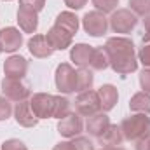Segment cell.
Returning a JSON list of instances; mask_svg holds the SVG:
<instances>
[{
  "label": "cell",
  "instance_id": "cell-22",
  "mask_svg": "<svg viewBox=\"0 0 150 150\" xmlns=\"http://www.w3.org/2000/svg\"><path fill=\"white\" fill-rule=\"evenodd\" d=\"M89 67H91L93 70H96V72L105 70V68L110 67L108 54H107L105 47H96V49L93 51V56H91V63H89Z\"/></svg>",
  "mask_w": 150,
  "mask_h": 150
},
{
  "label": "cell",
  "instance_id": "cell-17",
  "mask_svg": "<svg viewBox=\"0 0 150 150\" xmlns=\"http://www.w3.org/2000/svg\"><path fill=\"white\" fill-rule=\"evenodd\" d=\"M94 47L87 45V44H75L70 51V59L74 61L79 68H87L91 63V56H93Z\"/></svg>",
  "mask_w": 150,
  "mask_h": 150
},
{
  "label": "cell",
  "instance_id": "cell-20",
  "mask_svg": "<svg viewBox=\"0 0 150 150\" xmlns=\"http://www.w3.org/2000/svg\"><path fill=\"white\" fill-rule=\"evenodd\" d=\"M100 143L103 147H119L122 142H124V136H122V131H120V126L117 124H110L108 129L98 138Z\"/></svg>",
  "mask_w": 150,
  "mask_h": 150
},
{
  "label": "cell",
  "instance_id": "cell-23",
  "mask_svg": "<svg viewBox=\"0 0 150 150\" xmlns=\"http://www.w3.org/2000/svg\"><path fill=\"white\" fill-rule=\"evenodd\" d=\"M93 84H94V75L89 68H79L77 70V93H84V91H89L93 89Z\"/></svg>",
  "mask_w": 150,
  "mask_h": 150
},
{
  "label": "cell",
  "instance_id": "cell-25",
  "mask_svg": "<svg viewBox=\"0 0 150 150\" xmlns=\"http://www.w3.org/2000/svg\"><path fill=\"white\" fill-rule=\"evenodd\" d=\"M129 11L136 16H147L150 14V0H129Z\"/></svg>",
  "mask_w": 150,
  "mask_h": 150
},
{
  "label": "cell",
  "instance_id": "cell-31",
  "mask_svg": "<svg viewBox=\"0 0 150 150\" xmlns=\"http://www.w3.org/2000/svg\"><path fill=\"white\" fill-rule=\"evenodd\" d=\"M138 61H142V65L145 68H150V42L143 44V47L138 52Z\"/></svg>",
  "mask_w": 150,
  "mask_h": 150
},
{
  "label": "cell",
  "instance_id": "cell-18",
  "mask_svg": "<svg viewBox=\"0 0 150 150\" xmlns=\"http://www.w3.org/2000/svg\"><path fill=\"white\" fill-rule=\"evenodd\" d=\"M98 96H100V101H101V110L108 112L112 110L113 107L117 105V100H119V93H117V87L112 84H105L98 89Z\"/></svg>",
  "mask_w": 150,
  "mask_h": 150
},
{
  "label": "cell",
  "instance_id": "cell-2",
  "mask_svg": "<svg viewBox=\"0 0 150 150\" xmlns=\"http://www.w3.org/2000/svg\"><path fill=\"white\" fill-rule=\"evenodd\" d=\"M120 131L124 140L140 142L150 136V117L147 113H134L120 122Z\"/></svg>",
  "mask_w": 150,
  "mask_h": 150
},
{
  "label": "cell",
  "instance_id": "cell-37",
  "mask_svg": "<svg viewBox=\"0 0 150 150\" xmlns=\"http://www.w3.org/2000/svg\"><path fill=\"white\" fill-rule=\"evenodd\" d=\"M101 150H126V149H122V147H103Z\"/></svg>",
  "mask_w": 150,
  "mask_h": 150
},
{
  "label": "cell",
  "instance_id": "cell-38",
  "mask_svg": "<svg viewBox=\"0 0 150 150\" xmlns=\"http://www.w3.org/2000/svg\"><path fill=\"white\" fill-rule=\"evenodd\" d=\"M0 52H2V49H0Z\"/></svg>",
  "mask_w": 150,
  "mask_h": 150
},
{
  "label": "cell",
  "instance_id": "cell-1",
  "mask_svg": "<svg viewBox=\"0 0 150 150\" xmlns=\"http://www.w3.org/2000/svg\"><path fill=\"white\" fill-rule=\"evenodd\" d=\"M107 54H108V61L110 67L115 74L119 75H127L136 72L138 68V58L134 52V44L133 40L127 37H112L107 40V44L103 45Z\"/></svg>",
  "mask_w": 150,
  "mask_h": 150
},
{
  "label": "cell",
  "instance_id": "cell-13",
  "mask_svg": "<svg viewBox=\"0 0 150 150\" xmlns=\"http://www.w3.org/2000/svg\"><path fill=\"white\" fill-rule=\"evenodd\" d=\"M112 122H110V117L107 115V113H94V115H91V117H87V122H86V131L91 134V136H94V138H100L107 129H108V126H110Z\"/></svg>",
  "mask_w": 150,
  "mask_h": 150
},
{
  "label": "cell",
  "instance_id": "cell-30",
  "mask_svg": "<svg viewBox=\"0 0 150 150\" xmlns=\"http://www.w3.org/2000/svg\"><path fill=\"white\" fill-rule=\"evenodd\" d=\"M0 150H28V149H26V145H25L21 140L11 138V140H7V142L2 143V149Z\"/></svg>",
  "mask_w": 150,
  "mask_h": 150
},
{
  "label": "cell",
  "instance_id": "cell-7",
  "mask_svg": "<svg viewBox=\"0 0 150 150\" xmlns=\"http://www.w3.org/2000/svg\"><path fill=\"white\" fill-rule=\"evenodd\" d=\"M2 91H4L5 98H9L11 101H16V103L28 100L32 94L30 87L21 79H11V77H5L2 80Z\"/></svg>",
  "mask_w": 150,
  "mask_h": 150
},
{
  "label": "cell",
  "instance_id": "cell-8",
  "mask_svg": "<svg viewBox=\"0 0 150 150\" xmlns=\"http://www.w3.org/2000/svg\"><path fill=\"white\" fill-rule=\"evenodd\" d=\"M84 124H82V117L77 112H70L67 117L59 119L58 122V133L65 138H75L82 133Z\"/></svg>",
  "mask_w": 150,
  "mask_h": 150
},
{
  "label": "cell",
  "instance_id": "cell-35",
  "mask_svg": "<svg viewBox=\"0 0 150 150\" xmlns=\"http://www.w3.org/2000/svg\"><path fill=\"white\" fill-rule=\"evenodd\" d=\"M52 150H77L74 145V142H59Z\"/></svg>",
  "mask_w": 150,
  "mask_h": 150
},
{
  "label": "cell",
  "instance_id": "cell-26",
  "mask_svg": "<svg viewBox=\"0 0 150 150\" xmlns=\"http://www.w3.org/2000/svg\"><path fill=\"white\" fill-rule=\"evenodd\" d=\"M93 5L96 7V11H100L103 14H108V12L117 11L119 0H93Z\"/></svg>",
  "mask_w": 150,
  "mask_h": 150
},
{
  "label": "cell",
  "instance_id": "cell-11",
  "mask_svg": "<svg viewBox=\"0 0 150 150\" xmlns=\"http://www.w3.org/2000/svg\"><path fill=\"white\" fill-rule=\"evenodd\" d=\"M23 44V33L14 28V26H7L4 30H0V49L5 52H14L21 47Z\"/></svg>",
  "mask_w": 150,
  "mask_h": 150
},
{
  "label": "cell",
  "instance_id": "cell-9",
  "mask_svg": "<svg viewBox=\"0 0 150 150\" xmlns=\"http://www.w3.org/2000/svg\"><path fill=\"white\" fill-rule=\"evenodd\" d=\"M32 108L38 119H51L54 113V96L47 93H37L30 100Z\"/></svg>",
  "mask_w": 150,
  "mask_h": 150
},
{
  "label": "cell",
  "instance_id": "cell-4",
  "mask_svg": "<svg viewBox=\"0 0 150 150\" xmlns=\"http://www.w3.org/2000/svg\"><path fill=\"white\" fill-rule=\"evenodd\" d=\"M54 82L59 93L63 94H72L77 89V70L68 63H61L56 68Z\"/></svg>",
  "mask_w": 150,
  "mask_h": 150
},
{
  "label": "cell",
  "instance_id": "cell-16",
  "mask_svg": "<svg viewBox=\"0 0 150 150\" xmlns=\"http://www.w3.org/2000/svg\"><path fill=\"white\" fill-rule=\"evenodd\" d=\"M18 25L25 33H35L38 28V12L19 7V11H18Z\"/></svg>",
  "mask_w": 150,
  "mask_h": 150
},
{
  "label": "cell",
  "instance_id": "cell-15",
  "mask_svg": "<svg viewBox=\"0 0 150 150\" xmlns=\"http://www.w3.org/2000/svg\"><path fill=\"white\" fill-rule=\"evenodd\" d=\"M28 51L35 58H49L54 52V49L51 47L45 35H33L28 40Z\"/></svg>",
  "mask_w": 150,
  "mask_h": 150
},
{
  "label": "cell",
  "instance_id": "cell-19",
  "mask_svg": "<svg viewBox=\"0 0 150 150\" xmlns=\"http://www.w3.org/2000/svg\"><path fill=\"white\" fill-rule=\"evenodd\" d=\"M54 26L65 30L67 33H70L74 37L75 33H77V30H79V18L75 16L74 12H70V11H63V12L58 14Z\"/></svg>",
  "mask_w": 150,
  "mask_h": 150
},
{
  "label": "cell",
  "instance_id": "cell-32",
  "mask_svg": "<svg viewBox=\"0 0 150 150\" xmlns=\"http://www.w3.org/2000/svg\"><path fill=\"white\" fill-rule=\"evenodd\" d=\"M140 86L145 93L150 94V68H145L142 74H140Z\"/></svg>",
  "mask_w": 150,
  "mask_h": 150
},
{
  "label": "cell",
  "instance_id": "cell-33",
  "mask_svg": "<svg viewBox=\"0 0 150 150\" xmlns=\"http://www.w3.org/2000/svg\"><path fill=\"white\" fill-rule=\"evenodd\" d=\"M150 42V14L145 16L143 19V44H149Z\"/></svg>",
  "mask_w": 150,
  "mask_h": 150
},
{
  "label": "cell",
  "instance_id": "cell-14",
  "mask_svg": "<svg viewBox=\"0 0 150 150\" xmlns=\"http://www.w3.org/2000/svg\"><path fill=\"white\" fill-rule=\"evenodd\" d=\"M45 37H47L51 47H52L54 51H65V49H68V47L72 45V38H74L70 33H67L65 30H61V28H58V26H52V28L47 32Z\"/></svg>",
  "mask_w": 150,
  "mask_h": 150
},
{
  "label": "cell",
  "instance_id": "cell-29",
  "mask_svg": "<svg viewBox=\"0 0 150 150\" xmlns=\"http://www.w3.org/2000/svg\"><path fill=\"white\" fill-rule=\"evenodd\" d=\"M72 142H74V145L77 150H94L93 142L89 138H86V136H75Z\"/></svg>",
  "mask_w": 150,
  "mask_h": 150
},
{
  "label": "cell",
  "instance_id": "cell-6",
  "mask_svg": "<svg viewBox=\"0 0 150 150\" xmlns=\"http://www.w3.org/2000/svg\"><path fill=\"white\" fill-rule=\"evenodd\" d=\"M75 110L82 117H91L94 113L101 112V101H100L98 91L89 89V91L79 93V96L75 100Z\"/></svg>",
  "mask_w": 150,
  "mask_h": 150
},
{
  "label": "cell",
  "instance_id": "cell-5",
  "mask_svg": "<svg viewBox=\"0 0 150 150\" xmlns=\"http://www.w3.org/2000/svg\"><path fill=\"white\" fill-rule=\"evenodd\" d=\"M82 26L86 30L87 35L91 37H101L108 32V18L100 12V11H91V12H86L84 18H82Z\"/></svg>",
  "mask_w": 150,
  "mask_h": 150
},
{
  "label": "cell",
  "instance_id": "cell-27",
  "mask_svg": "<svg viewBox=\"0 0 150 150\" xmlns=\"http://www.w3.org/2000/svg\"><path fill=\"white\" fill-rule=\"evenodd\" d=\"M12 112H14V108H12L11 100L5 96H0V120H7Z\"/></svg>",
  "mask_w": 150,
  "mask_h": 150
},
{
  "label": "cell",
  "instance_id": "cell-3",
  "mask_svg": "<svg viewBox=\"0 0 150 150\" xmlns=\"http://www.w3.org/2000/svg\"><path fill=\"white\" fill-rule=\"evenodd\" d=\"M108 25L115 33H129L136 28L138 16L129 9H117V11L112 12V16L108 19Z\"/></svg>",
  "mask_w": 150,
  "mask_h": 150
},
{
  "label": "cell",
  "instance_id": "cell-24",
  "mask_svg": "<svg viewBox=\"0 0 150 150\" xmlns=\"http://www.w3.org/2000/svg\"><path fill=\"white\" fill-rule=\"evenodd\" d=\"M70 107H72V103H70L68 98H65V96H54V113H52V117H56V119L67 117L68 113L72 112Z\"/></svg>",
  "mask_w": 150,
  "mask_h": 150
},
{
  "label": "cell",
  "instance_id": "cell-12",
  "mask_svg": "<svg viewBox=\"0 0 150 150\" xmlns=\"http://www.w3.org/2000/svg\"><path fill=\"white\" fill-rule=\"evenodd\" d=\"M26 72H28V61L23 56H19V54H12L4 63V74H5V77L23 79L26 75Z\"/></svg>",
  "mask_w": 150,
  "mask_h": 150
},
{
  "label": "cell",
  "instance_id": "cell-28",
  "mask_svg": "<svg viewBox=\"0 0 150 150\" xmlns=\"http://www.w3.org/2000/svg\"><path fill=\"white\" fill-rule=\"evenodd\" d=\"M45 5V0H19V7L23 9H30V11H35L40 12Z\"/></svg>",
  "mask_w": 150,
  "mask_h": 150
},
{
  "label": "cell",
  "instance_id": "cell-10",
  "mask_svg": "<svg viewBox=\"0 0 150 150\" xmlns=\"http://www.w3.org/2000/svg\"><path fill=\"white\" fill-rule=\"evenodd\" d=\"M14 119L23 127H35L38 124V120H40L35 115L33 108H32V103L28 100L16 103V107H14Z\"/></svg>",
  "mask_w": 150,
  "mask_h": 150
},
{
  "label": "cell",
  "instance_id": "cell-36",
  "mask_svg": "<svg viewBox=\"0 0 150 150\" xmlns=\"http://www.w3.org/2000/svg\"><path fill=\"white\" fill-rule=\"evenodd\" d=\"M136 150H150V136L136 142Z\"/></svg>",
  "mask_w": 150,
  "mask_h": 150
},
{
  "label": "cell",
  "instance_id": "cell-21",
  "mask_svg": "<svg viewBox=\"0 0 150 150\" xmlns=\"http://www.w3.org/2000/svg\"><path fill=\"white\" fill-rule=\"evenodd\" d=\"M129 110L134 113H150V94L145 91H140L136 94H133V98L129 100Z\"/></svg>",
  "mask_w": 150,
  "mask_h": 150
},
{
  "label": "cell",
  "instance_id": "cell-34",
  "mask_svg": "<svg viewBox=\"0 0 150 150\" xmlns=\"http://www.w3.org/2000/svg\"><path fill=\"white\" fill-rule=\"evenodd\" d=\"M65 4L70 7V9H82L86 4H87V0H65Z\"/></svg>",
  "mask_w": 150,
  "mask_h": 150
}]
</instances>
